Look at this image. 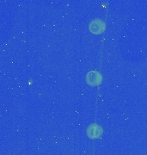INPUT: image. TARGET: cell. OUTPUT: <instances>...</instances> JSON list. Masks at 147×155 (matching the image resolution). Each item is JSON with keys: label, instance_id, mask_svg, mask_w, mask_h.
I'll use <instances>...</instances> for the list:
<instances>
[{"label": "cell", "instance_id": "3957f363", "mask_svg": "<svg viewBox=\"0 0 147 155\" xmlns=\"http://www.w3.org/2000/svg\"><path fill=\"white\" fill-rule=\"evenodd\" d=\"M103 134V129L99 125L94 123L91 124L90 126H89L87 129V134L89 137L93 139L99 138L101 136V134Z\"/></svg>", "mask_w": 147, "mask_h": 155}, {"label": "cell", "instance_id": "6da1fadb", "mask_svg": "<svg viewBox=\"0 0 147 155\" xmlns=\"http://www.w3.org/2000/svg\"><path fill=\"white\" fill-rule=\"evenodd\" d=\"M89 28H90V31L91 33L98 35V34H102L105 30L106 24L102 19L96 18V19H94L90 22Z\"/></svg>", "mask_w": 147, "mask_h": 155}, {"label": "cell", "instance_id": "7a4b0ae2", "mask_svg": "<svg viewBox=\"0 0 147 155\" xmlns=\"http://www.w3.org/2000/svg\"><path fill=\"white\" fill-rule=\"evenodd\" d=\"M87 83L91 86L98 85L102 81V75L97 71H90L87 73L85 78Z\"/></svg>", "mask_w": 147, "mask_h": 155}]
</instances>
